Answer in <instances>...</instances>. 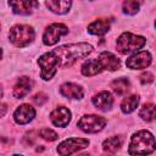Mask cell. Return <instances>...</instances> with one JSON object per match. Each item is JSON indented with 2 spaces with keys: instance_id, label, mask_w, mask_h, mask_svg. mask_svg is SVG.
<instances>
[{
  "instance_id": "obj_1",
  "label": "cell",
  "mask_w": 156,
  "mask_h": 156,
  "mask_svg": "<svg viewBox=\"0 0 156 156\" xmlns=\"http://www.w3.org/2000/svg\"><path fill=\"white\" fill-rule=\"evenodd\" d=\"M93 51V46L88 43H74V44H65L51 51L50 55L56 65V67L67 68L71 67L76 61L88 56Z\"/></svg>"
},
{
  "instance_id": "obj_2",
  "label": "cell",
  "mask_w": 156,
  "mask_h": 156,
  "mask_svg": "<svg viewBox=\"0 0 156 156\" xmlns=\"http://www.w3.org/2000/svg\"><path fill=\"white\" fill-rule=\"evenodd\" d=\"M155 150V139L149 130H139L132 135L128 154L129 155H147Z\"/></svg>"
},
{
  "instance_id": "obj_3",
  "label": "cell",
  "mask_w": 156,
  "mask_h": 156,
  "mask_svg": "<svg viewBox=\"0 0 156 156\" xmlns=\"http://www.w3.org/2000/svg\"><path fill=\"white\" fill-rule=\"evenodd\" d=\"M34 37H35L34 29L28 24H16L10 29L9 33L10 41L17 48H23L29 45L34 40Z\"/></svg>"
},
{
  "instance_id": "obj_4",
  "label": "cell",
  "mask_w": 156,
  "mask_h": 156,
  "mask_svg": "<svg viewBox=\"0 0 156 156\" xmlns=\"http://www.w3.org/2000/svg\"><path fill=\"white\" fill-rule=\"evenodd\" d=\"M146 43V39L141 35H136L129 32H126L123 34L119 35V38L117 39V50L121 54H129L132 51H136L139 49H141Z\"/></svg>"
},
{
  "instance_id": "obj_5",
  "label": "cell",
  "mask_w": 156,
  "mask_h": 156,
  "mask_svg": "<svg viewBox=\"0 0 156 156\" xmlns=\"http://www.w3.org/2000/svg\"><path fill=\"white\" fill-rule=\"evenodd\" d=\"M77 126L84 133H98L105 128L106 119L98 115H85L78 121Z\"/></svg>"
},
{
  "instance_id": "obj_6",
  "label": "cell",
  "mask_w": 156,
  "mask_h": 156,
  "mask_svg": "<svg viewBox=\"0 0 156 156\" xmlns=\"http://www.w3.org/2000/svg\"><path fill=\"white\" fill-rule=\"evenodd\" d=\"M89 145V140L85 138H68L57 146V152L62 156L74 154Z\"/></svg>"
},
{
  "instance_id": "obj_7",
  "label": "cell",
  "mask_w": 156,
  "mask_h": 156,
  "mask_svg": "<svg viewBox=\"0 0 156 156\" xmlns=\"http://www.w3.org/2000/svg\"><path fill=\"white\" fill-rule=\"evenodd\" d=\"M68 33V28L62 23H52L49 27H46L44 34H43V43L48 46L55 45L62 35H66Z\"/></svg>"
},
{
  "instance_id": "obj_8",
  "label": "cell",
  "mask_w": 156,
  "mask_h": 156,
  "mask_svg": "<svg viewBox=\"0 0 156 156\" xmlns=\"http://www.w3.org/2000/svg\"><path fill=\"white\" fill-rule=\"evenodd\" d=\"M38 65L40 67V76L44 80L51 79L57 72V67L50 55V52H45L38 58Z\"/></svg>"
},
{
  "instance_id": "obj_9",
  "label": "cell",
  "mask_w": 156,
  "mask_h": 156,
  "mask_svg": "<svg viewBox=\"0 0 156 156\" xmlns=\"http://www.w3.org/2000/svg\"><path fill=\"white\" fill-rule=\"evenodd\" d=\"M151 60L152 57L149 51H139L127 58L126 66L130 69H143L150 66Z\"/></svg>"
},
{
  "instance_id": "obj_10",
  "label": "cell",
  "mask_w": 156,
  "mask_h": 156,
  "mask_svg": "<svg viewBox=\"0 0 156 156\" xmlns=\"http://www.w3.org/2000/svg\"><path fill=\"white\" fill-rule=\"evenodd\" d=\"M9 5L12 9L13 13L28 16L34 11L35 7H38L39 4L37 0H10Z\"/></svg>"
},
{
  "instance_id": "obj_11",
  "label": "cell",
  "mask_w": 156,
  "mask_h": 156,
  "mask_svg": "<svg viewBox=\"0 0 156 156\" xmlns=\"http://www.w3.org/2000/svg\"><path fill=\"white\" fill-rule=\"evenodd\" d=\"M71 118H72V113L65 106H58L50 113V119L52 124L61 128L68 126V123L71 122Z\"/></svg>"
},
{
  "instance_id": "obj_12",
  "label": "cell",
  "mask_w": 156,
  "mask_h": 156,
  "mask_svg": "<svg viewBox=\"0 0 156 156\" xmlns=\"http://www.w3.org/2000/svg\"><path fill=\"white\" fill-rule=\"evenodd\" d=\"M35 117V110L29 104H22L13 113V119L17 124H27Z\"/></svg>"
},
{
  "instance_id": "obj_13",
  "label": "cell",
  "mask_w": 156,
  "mask_h": 156,
  "mask_svg": "<svg viewBox=\"0 0 156 156\" xmlns=\"http://www.w3.org/2000/svg\"><path fill=\"white\" fill-rule=\"evenodd\" d=\"M99 62H100V66L104 69H108V71H117L119 67H121V61L119 58L113 55L112 52L110 51H102L99 57H98Z\"/></svg>"
},
{
  "instance_id": "obj_14",
  "label": "cell",
  "mask_w": 156,
  "mask_h": 156,
  "mask_svg": "<svg viewBox=\"0 0 156 156\" xmlns=\"http://www.w3.org/2000/svg\"><path fill=\"white\" fill-rule=\"evenodd\" d=\"M33 84H34V82H33L29 77H27V76L20 77L18 80H17V83H16L15 87H13V96H15L16 99H22V98H24V96L32 90Z\"/></svg>"
},
{
  "instance_id": "obj_15",
  "label": "cell",
  "mask_w": 156,
  "mask_h": 156,
  "mask_svg": "<svg viewBox=\"0 0 156 156\" xmlns=\"http://www.w3.org/2000/svg\"><path fill=\"white\" fill-rule=\"evenodd\" d=\"M94 106L101 111H108L111 110L113 105V98L108 91H100L91 99Z\"/></svg>"
},
{
  "instance_id": "obj_16",
  "label": "cell",
  "mask_w": 156,
  "mask_h": 156,
  "mask_svg": "<svg viewBox=\"0 0 156 156\" xmlns=\"http://www.w3.org/2000/svg\"><path fill=\"white\" fill-rule=\"evenodd\" d=\"M60 93L67 99H82L84 96L83 88L74 83H65L60 87Z\"/></svg>"
},
{
  "instance_id": "obj_17",
  "label": "cell",
  "mask_w": 156,
  "mask_h": 156,
  "mask_svg": "<svg viewBox=\"0 0 156 156\" xmlns=\"http://www.w3.org/2000/svg\"><path fill=\"white\" fill-rule=\"evenodd\" d=\"M45 4L51 12L56 15H63L69 11L72 0H45Z\"/></svg>"
},
{
  "instance_id": "obj_18",
  "label": "cell",
  "mask_w": 156,
  "mask_h": 156,
  "mask_svg": "<svg viewBox=\"0 0 156 156\" xmlns=\"http://www.w3.org/2000/svg\"><path fill=\"white\" fill-rule=\"evenodd\" d=\"M110 26H111L110 20H107V18H99V20L94 21L93 23H90L88 26V32L90 34H94V35H102V34L108 32Z\"/></svg>"
},
{
  "instance_id": "obj_19",
  "label": "cell",
  "mask_w": 156,
  "mask_h": 156,
  "mask_svg": "<svg viewBox=\"0 0 156 156\" xmlns=\"http://www.w3.org/2000/svg\"><path fill=\"white\" fill-rule=\"evenodd\" d=\"M101 71H102V68H101L100 62H99L98 58H89L82 65V73L87 77L96 76Z\"/></svg>"
},
{
  "instance_id": "obj_20",
  "label": "cell",
  "mask_w": 156,
  "mask_h": 156,
  "mask_svg": "<svg viewBox=\"0 0 156 156\" xmlns=\"http://www.w3.org/2000/svg\"><path fill=\"white\" fill-rule=\"evenodd\" d=\"M139 101H140V98L139 95H130L126 99H123L122 104H121V110L123 113H130L133 112L138 105H139Z\"/></svg>"
},
{
  "instance_id": "obj_21",
  "label": "cell",
  "mask_w": 156,
  "mask_h": 156,
  "mask_svg": "<svg viewBox=\"0 0 156 156\" xmlns=\"http://www.w3.org/2000/svg\"><path fill=\"white\" fill-rule=\"evenodd\" d=\"M122 145V138L118 136V135H115V136H111V138H107L104 143H102V149L104 151L106 152H110V154H113L116 152Z\"/></svg>"
},
{
  "instance_id": "obj_22",
  "label": "cell",
  "mask_w": 156,
  "mask_h": 156,
  "mask_svg": "<svg viewBox=\"0 0 156 156\" xmlns=\"http://www.w3.org/2000/svg\"><path fill=\"white\" fill-rule=\"evenodd\" d=\"M129 87H130V83L127 78H118V79L112 80V83H111V88L117 95L126 94L129 90Z\"/></svg>"
},
{
  "instance_id": "obj_23",
  "label": "cell",
  "mask_w": 156,
  "mask_h": 156,
  "mask_svg": "<svg viewBox=\"0 0 156 156\" xmlns=\"http://www.w3.org/2000/svg\"><path fill=\"white\" fill-rule=\"evenodd\" d=\"M141 4H143V0H124L122 5V10L126 15L133 16L139 11Z\"/></svg>"
},
{
  "instance_id": "obj_24",
  "label": "cell",
  "mask_w": 156,
  "mask_h": 156,
  "mask_svg": "<svg viewBox=\"0 0 156 156\" xmlns=\"http://www.w3.org/2000/svg\"><path fill=\"white\" fill-rule=\"evenodd\" d=\"M139 116L146 121V122H151L155 118V105L152 102H147L145 105H143V107L139 111Z\"/></svg>"
},
{
  "instance_id": "obj_25",
  "label": "cell",
  "mask_w": 156,
  "mask_h": 156,
  "mask_svg": "<svg viewBox=\"0 0 156 156\" xmlns=\"http://www.w3.org/2000/svg\"><path fill=\"white\" fill-rule=\"evenodd\" d=\"M39 135H40L44 140H46V141H54V140H56V139L58 138L57 133L54 132L52 129H49V128H43V129L39 132Z\"/></svg>"
},
{
  "instance_id": "obj_26",
  "label": "cell",
  "mask_w": 156,
  "mask_h": 156,
  "mask_svg": "<svg viewBox=\"0 0 156 156\" xmlns=\"http://www.w3.org/2000/svg\"><path fill=\"white\" fill-rule=\"evenodd\" d=\"M32 100H33V102L34 104H37V105H43L46 100H48V95L46 94H44V93H37L33 98H32Z\"/></svg>"
},
{
  "instance_id": "obj_27",
  "label": "cell",
  "mask_w": 156,
  "mask_h": 156,
  "mask_svg": "<svg viewBox=\"0 0 156 156\" xmlns=\"http://www.w3.org/2000/svg\"><path fill=\"white\" fill-rule=\"evenodd\" d=\"M139 78H140V82H141L143 84H149V83H151V82L154 80V74H152L151 72L146 71V72H143Z\"/></svg>"
},
{
  "instance_id": "obj_28",
  "label": "cell",
  "mask_w": 156,
  "mask_h": 156,
  "mask_svg": "<svg viewBox=\"0 0 156 156\" xmlns=\"http://www.w3.org/2000/svg\"><path fill=\"white\" fill-rule=\"evenodd\" d=\"M32 135H33V132L27 133V134L24 135V138H23V144H24V145L30 146V145L34 144V136H32Z\"/></svg>"
},
{
  "instance_id": "obj_29",
  "label": "cell",
  "mask_w": 156,
  "mask_h": 156,
  "mask_svg": "<svg viewBox=\"0 0 156 156\" xmlns=\"http://www.w3.org/2000/svg\"><path fill=\"white\" fill-rule=\"evenodd\" d=\"M10 145H12V140L6 138V136H0V146L4 147H9Z\"/></svg>"
},
{
  "instance_id": "obj_30",
  "label": "cell",
  "mask_w": 156,
  "mask_h": 156,
  "mask_svg": "<svg viewBox=\"0 0 156 156\" xmlns=\"http://www.w3.org/2000/svg\"><path fill=\"white\" fill-rule=\"evenodd\" d=\"M7 112V105L4 102H0V118L2 116H5V113Z\"/></svg>"
},
{
  "instance_id": "obj_31",
  "label": "cell",
  "mask_w": 156,
  "mask_h": 156,
  "mask_svg": "<svg viewBox=\"0 0 156 156\" xmlns=\"http://www.w3.org/2000/svg\"><path fill=\"white\" fill-rule=\"evenodd\" d=\"M2 96V88H1V85H0V98Z\"/></svg>"
},
{
  "instance_id": "obj_32",
  "label": "cell",
  "mask_w": 156,
  "mask_h": 156,
  "mask_svg": "<svg viewBox=\"0 0 156 156\" xmlns=\"http://www.w3.org/2000/svg\"><path fill=\"white\" fill-rule=\"evenodd\" d=\"M1 56H2V50L0 49V58H1Z\"/></svg>"
}]
</instances>
